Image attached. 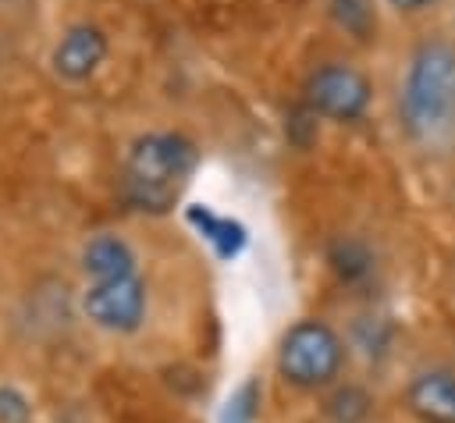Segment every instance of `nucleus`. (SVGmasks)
Returning <instances> with one entry per match:
<instances>
[{
    "instance_id": "1",
    "label": "nucleus",
    "mask_w": 455,
    "mask_h": 423,
    "mask_svg": "<svg viewBox=\"0 0 455 423\" xmlns=\"http://www.w3.org/2000/svg\"><path fill=\"white\" fill-rule=\"evenodd\" d=\"M78 267L85 274V288L78 295L82 316L110 338L139 334L149 316V284L128 238L114 231L92 235L78 252Z\"/></svg>"
},
{
    "instance_id": "2",
    "label": "nucleus",
    "mask_w": 455,
    "mask_h": 423,
    "mask_svg": "<svg viewBox=\"0 0 455 423\" xmlns=\"http://www.w3.org/2000/svg\"><path fill=\"white\" fill-rule=\"evenodd\" d=\"M398 128L427 156L455 153V43L423 39L398 82Z\"/></svg>"
},
{
    "instance_id": "3",
    "label": "nucleus",
    "mask_w": 455,
    "mask_h": 423,
    "mask_svg": "<svg viewBox=\"0 0 455 423\" xmlns=\"http://www.w3.org/2000/svg\"><path fill=\"white\" fill-rule=\"evenodd\" d=\"M199 167V146L181 132L139 135L121 164V196L132 210L164 217L171 213Z\"/></svg>"
},
{
    "instance_id": "4",
    "label": "nucleus",
    "mask_w": 455,
    "mask_h": 423,
    "mask_svg": "<svg viewBox=\"0 0 455 423\" xmlns=\"http://www.w3.org/2000/svg\"><path fill=\"white\" fill-rule=\"evenodd\" d=\"M348 363V341L320 316H302L277 338L274 370L277 377L302 395H323L341 380Z\"/></svg>"
},
{
    "instance_id": "5",
    "label": "nucleus",
    "mask_w": 455,
    "mask_h": 423,
    "mask_svg": "<svg viewBox=\"0 0 455 423\" xmlns=\"http://www.w3.org/2000/svg\"><path fill=\"white\" fill-rule=\"evenodd\" d=\"M373 103V82L363 68L348 60H327L306 75L302 107H309L320 121L352 124L363 121Z\"/></svg>"
},
{
    "instance_id": "6",
    "label": "nucleus",
    "mask_w": 455,
    "mask_h": 423,
    "mask_svg": "<svg viewBox=\"0 0 455 423\" xmlns=\"http://www.w3.org/2000/svg\"><path fill=\"white\" fill-rule=\"evenodd\" d=\"M402 405L416 423H455V366H419L402 387Z\"/></svg>"
},
{
    "instance_id": "7",
    "label": "nucleus",
    "mask_w": 455,
    "mask_h": 423,
    "mask_svg": "<svg viewBox=\"0 0 455 423\" xmlns=\"http://www.w3.org/2000/svg\"><path fill=\"white\" fill-rule=\"evenodd\" d=\"M107 53H110L107 32L92 21H78V25L64 28V36L57 39L50 64L64 82H89L103 68Z\"/></svg>"
},
{
    "instance_id": "8",
    "label": "nucleus",
    "mask_w": 455,
    "mask_h": 423,
    "mask_svg": "<svg viewBox=\"0 0 455 423\" xmlns=\"http://www.w3.org/2000/svg\"><path fill=\"white\" fill-rule=\"evenodd\" d=\"M323 259L341 288H366L377 277V252L359 235H334L323 249Z\"/></svg>"
},
{
    "instance_id": "9",
    "label": "nucleus",
    "mask_w": 455,
    "mask_h": 423,
    "mask_svg": "<svg viewBox=\"0 0 455 423\" xmlns=\"http://www.w3.org/2000/svg\"><path fill=\"white\" fill-rule=\"evenodd\" d=\"M185 220H188V227L213 249L217 259H228V263H231V259H238L242 249L249 245L245 224H238L235 217H224V213H217V210H210V206H203V203L185 206Z\"/></svg>"
},
{
    "instance_id": "10",
    "label": "nucleus",
    "mask_w": 455,
    "mask_h": 423,
    "mask_svg": "<svg viewBox=\"0 0 455 423\" xmlns=\"http://www.w3.org/2000/svg\"><path fill=\"white\" fill-rule=\"evenodd\" d=\"M377 395L363 380H338L320 395V419L323 423H373Z\"/></svg>"
},
{
    "instance_id": "11",
    "label": "nucleus",
    "mask_w": 455,
    "mask_h": 423,
    "mask_svg": "<svg viewBox=\"0 0 455 423\" xmlns=\"http://www.w3.org/2000/svg\"><path fill=\"white\" fill-rule=\"evenodd\" d=\"M327 18L352 43H373L377 39L380 21H377L373 0H327Z\"/></svg>"
},
{
    "instance_id": "12",
    "label": "nucleus",
    "mask_w": 455,
    "mask_h": 423,
    "mask_svg": "<svg viewBox=\"0 0 455 423\" xmlns=\"http://www.w3.org/2000/svg\"><path fill=\"white\" fill-rule=\"evenodd\" d=\"M259 416H263V380L259 377L238 380L217 409V423H259Z\"/></svg>"
},
{
    "instance_id": "13",
    "label": "nucleus",
    "mask_w": 455,
    "mask_h": 423,
    "mask_svg": "<svg viewBox=\"0 0 455 423\" xmlns=\"http://www.w3.org/2000/svg\"><path fill=\"white\" fill-rule=\"evenodd\" d=\"M352 345H355L366 359H380V355H387L391 327H387L380 316H373V331H366V323L359 320V323H355V334H352Z\"/></svg>"
},
{
    "instance_id": "14",
    "label": "nucleus",
    "mask_w": 455,
    "mask_h": 423,
    "mask_svg": "<svg viewBox=\"0 0 455 423\" xmlns=\"http://www.w3.org/2000/svg\"><path fill=\"white\" fill-rule=\"evenodd\" d=\"M0 423H32V402L14 384H0Z\"/></svg>"
},
{
    "instance_id": "15",
    "label": "nucleus",
    "mask_w": 455,
    "mask_h": 423,
    "mask_svg": "<svg viewBox=\"0 0 455 423\" xmlns=\"http://www.w3.org/2000/svg\"><path fill=\"white\" fill-rule=\"evenodd\" d=\"M391 11H398V14H423V11H430V7H437L441 0H384Z\"/></svg>"
}]
</instances>
